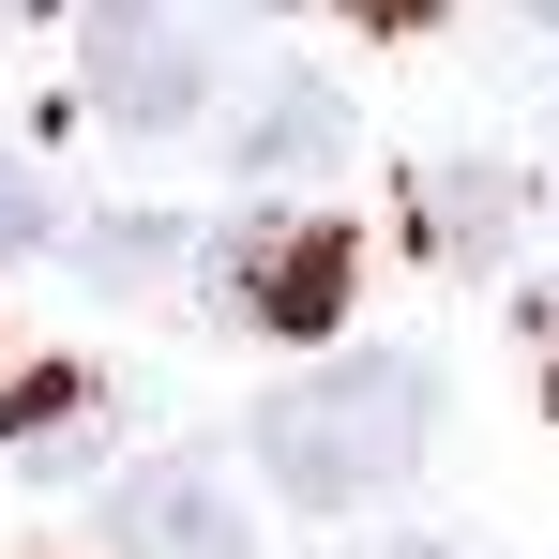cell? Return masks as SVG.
Instances as JSON below:
<instances>
[{
	"label": "cell",
	"instance_id": "1",
	"mask_svg": "<svg viewBox=\"0 0 559 559\" xmlns=\"http://www.w3.org/2000/svg\"><path fill=\"white\" fill-rule=\"evenodd\" d=\"M424 364L408 348H348V364L287 378L273 408H258V468H273L302 514H364L378 484H408L424 468Z\"/></svg>",
	"mask_w": 559,
	"mask_h": 559
},
{
	"label": "cell",
	"instance_id": "2",
	"mask_svg": "<svg viewBox=\"0 0 559 559\" xmlns=\"http://www.w3.org/2000/svg\"><path fill=\"white\" fill-rule=\"evenodd\" d=\"M76 61H92V121L167 136V121L212 106V0H92Z\"/></svg>",
	"mask_w": 559,
	"mask_h": 559
},
{
	"label": "cell",
	"instance_id": "3",
	"mask_svg": "<svg viewBox=\"0 0 559 559\" xmlns=\"http://www.w3.org/2000/svg\"><path fill=\"white\" fill-rule=\"evenodd\" d=\"M348 287H364V242L333 212H242L212 242V318H242V333H333Z\"/></svg>",
	"mask_w": 559,
	"mask_h": 559
},
{
	"label": "cell",
	"instance_id": "4",
	"mask_svg": "<svg viewBox=\"0 0 559 559\" xmlns=\"http://www.w3.org/2000/svg\"><path fill=\"white\" fill-rule=\"evenodd\" d=\"M106 559H258V514L212 454H152L106 484Z\"/></svg>",
	"mask_w": 559,
	"mask_h": 559
},
{
	"label": "cell",
	"instance_id": "5",
	"mask_svg": "<svg viewBox=\"0 0 559 559\" xmlns=\"http://www.w3.org/2000/svg\"><path fill=\"white\" fill-rule=\"evenodd\" d=\"M333 152H348V121H333L318 76H273V92L242 106V182H318Z\"/></svg>",
	"mask_w": 559,
	"mask_h": 559
},
{
	"label": "cell",
	"instance_id": "6",
	"mask_svg": "<svg viewBox=\"0 0 559 559\" xmlns=\"http://www.w3.org/2000/svg\"><path fill=\"white\" fill-rule=\"evenodd\" d=\"M92 408H106V378H92V364H31L15 393H0V454L76 468V454H92Z\"/></svg>",
	"mask_w": 559,
	"mask_h": 559
},
{
	"label": "cell",
	"instance_id": "7",
	"mask_svg": "<svg viewBox=\"0 0 559 559\" xmlns=\"http://www.w3.org/2000/svg\"><path fill=\"white\" fill-rule=\"evenodd\" d=\"M424 227H439V258H484V167H439L424 182Z\"/></svg>",
	"mask_w": 559,
	"mask_h": 559
},
{
	"label": "cell",
	"instance_id": "8",
	"mask_svg": "<svg viewBox=\"0 0 559 559\" xmlns=\"http://www.w3.org/2000/svg\"><path fill=\"white\" fill-rule=\"evenodd\" d=\"M76 258H92L106 287H136V273H167V258H182V227H92Z\"/></svg>",
	"mask_w": 559,
	"mask_h": 559
},
{
	"label": "cell",
	"instance_id": "9",
	"mask_svg": "<svg viewBox=\"0 0 559 559\" xmlns=\"http://www.w3.org/2000/svg\"><path fill=\"white\" fill-rule=\"evenodd\" d=\"M61 227V197H46V167L31 152H0V242H46Z\"/></svg>",
	"mask_w": 559,
	"mask_h": 559
},
{
	"label": "cell",
	"instance_id": "10",
	"mask_svg": "<svg viewBox=\"0 0 559 559\" xmlns=\"http://www.w3.org/2000/svg\"><path fill=\"white\" fill-rule=\"evenodd\" d=\"M514 15H545V31H559V0H514Z\"/></svg>",
	"mask_w": 559,
	"mask_h": 559
},
{
	"label": "cell",
	"instance_id": "11",
	"mask_svg": "<svg viewBox=\"0 0 559 559\" xmlns=\"http://www.w3.org/2000/svg\"><path fill=\"white\" fill-rule=\"evenodd\" d=\"M393 559H454V545H393Z\"/></svg>",
	"mask_w": 559,
	"mask_h": 559
},
{
	"label": "cell",
	"instance_id": "12",
	"mask_svg": "<svg viewBox=\"0 0 559 559\" xmlns=\"http://www.w3.org/2000/svg\"><path fill=\"white\" fill-rule=\"evenodd\" d=\"M545 408H559V364H545Z\"/></svg>",
	"mask_w": 559,
	"mask_h": 559
},
{
	"label": "cell",
	"instance_id": "13",
	"mask_svg": "<svg viewBox=\"0 0 559 559\" xmlns=\"http://www.w3.org/2000/svg\"><path fill=\"white\" fill-rule=\"evenodd\" d=\"M0 15H15V0H0Z\"/></svg>",
	"mask_w": 559,
	"mask_h": 559
}]
</instances>
